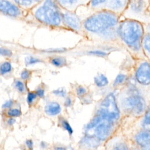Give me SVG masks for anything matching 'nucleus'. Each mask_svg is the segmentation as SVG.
Masks as SVG:
<instances>
[{
    "label": "nucleus",
    "instance_id": "ddd939ff",
    "mask_svg": "<svg viewBox=\"0 0 150 150\" xmlns=\"http://www.w3.org/2000/svg\"><path fill=\"white\" fill-rule=\"evenodd\" d=\"M100 143V139L94 137L86 136L81 141L80 144L82 146L87 148H94L97 147Z\"/></svg>",
    "mask_w": 150,
    "mask_h": 150
},
{
    "label": "nucleus",
    "instance_id": "20e7f679",
    "mask_svg": "<svg viewBox=\"0 0 150 150\" xmlns=\"http://www.w3.org/2000/svg\"><path fill=\"white\" fill-rule=\"evenodd\" d=\"M35 16L40 21L52 25H58L61 22L60 15L52 0H46L43 5L36 10Z\"/></svg>",
    "mask_w": 150,
    "mask_h": 150
},
{
    "label": "nucleus",
    "instance_id": "4be33fe9",
    "mask_svg": "<svg viewBox=\"0 0 150 150\" xmlns=\"http://www.w3.org/2000/svg\"><path fill=\"white\" fill-rule=\"evenodd\" d=\"M22 115V111L19 108H10L6 112V115L9 117H18Z\"/></svg>",
    "mask_w": 150,
    "mask_h": 150
},
{
    "label": "nucleus",
    "instance_id": "a878e982",
    "mask_svg": "<svg viewBox=\"0 0 150 150\" xmlns=\"http://www.w3.org/2000/svg\"><path fill=\"white\" fill-rule=\"evenodd\" d=\"M88 53L91 55H94V56H100V57H104L108 54V53L105 51H104L102 50H98V49L90 50L88 52Z\"/></svg>",
    "mask_w": 150,
    "mask_h": 150
},
{
    "label": "nucleus",
    "instance_id": "ea45409f",
    "mask_svg": "<svg viewBox=\"0 0 150 150\" xmlns=\"http://www.w3.org/2000/svg\"><path fill=\"white\" fill-rule=\"evenodd\" d=\"M15 122H16V120L13 117H10L7 120V124L9 125H12Z\"/></svg>",
    "mask_w": 150,
    "mask_h": 150
},
{
    "label": "nucleus",
    "instance_id": "aec40b11",
    "mask_svg": "<svg viewBox=\"0 0 150 150\" xmlns=\"http://www.w3.org/2000/svg\"><path fill=\"white\" fill-rule=\"evenodd\" d=\"M12 67L10 62H4L0 66V74L2 75L11 72L12 70Z\"/></svg>",
    "mask_w": 150,
    "mask_h": 150
},
{
    "label": "nucleus",
    "instance_id": "bb28decb",
    "mask_svg": "<svg viewBox=\"0 0 150 150\" xmlns=\"http://www.w3.org/2000/svg\"><path fill=\"white\" fill-rule=\"evenodd\" d=\"M54 95L60 97H64L66 95V90L64 87H60L56 90H54L52 92Z\"/></svg>",
    "mask_w": 150,
    "mask_h": 150
},
{
    "label": "nucleus",
    "instance_id": "dca6fc26",
    "mask_svg": "<svg viewBox=\"0 0 150 150\" xmlns=\"http://www.w3.org/2000/svg\"><path fill=\"white\" fill-rule=\"evenodd\" d=\"M94 83L98 87H102L108 83V79L103 74H98L94 79Z\"/></svg>",
    "mask_w": 150,
    "mask_h": 150
},
{
    "label": "nucleus",
    "instance_id": "0eeeda50",
    "mask_svg": "<svg viewBox=\"0 0 150 150\" xmlns=\"http://www.w3.org/2000/svg\"><path fill=\"white\" fill-rule=\"evenodd\" d=\"M137 81L144 85L150 84V63L146 61L140 63L135 73Z\"/></svg>",
    "mask_w": 150,
    "mask_h": 150
},
{
    "label": "nucleus",
    "instance_id": "cd10ccee",
    "mask_svg": "<svg viewBox=\"0 0 150 150\" xmlns=\"http://www.w3.org/2000/svg\"><path fill=\"white\" fill-rule=\"evenodd\" d=\"M76 94L78 97H82L87 93V90L82 86H79L76 88Z\"/></svg>",
    "mask_w": 150,
    "mask_h": 150
},
{
    "label": "nucleus",
    "instance_id": "b1692460",
    "mask_svg": "<svg viewBox=\"0 0 150 150\" xmlns=\"http://www.w3.org/2000/svg\"><path fill=\"white\" fill-rule=\"evenodd\" d=\"M14 87L20 93H23L25 90V86L24 83L19 80H16L14 81Z\"/></svg>",
    "mask_w": 150,
    "mask_h": 150
},
{
    "label": "nucleus",
    "instance_id": "6e6552de",
    "mask_svg": "<svg viewBox=\"0 0 150 150\" xmlns=\"http://www.w3.org/2000/svg\"><path fill=\"white\" fill-rule=\"evenodd\" d=\"M112 122L106 118H104L95 127L94 134L96 137L100 140L107 138L112 131Z\"/></svg>",
    "mask_w": 150,
    "mask_h": 150
},
{
    "label": "nucleus",
    "instance_id": "7c9ffc66",
    "mask_svg": "<svg viewBox=\"0 0 150 150\" xmlns=\"http://www.w3.org/2000/svg\"><path fill=\"white\" fill-rule=\"evenodd\" d=\"M30 75L31 72L29 70L27 69H24L21 73V78L22 80H27L30 78Z\"/></svg>",
    "mask_w": 150,
    "mask_h": 150
},
{
    "label": "nucleus",
    "instance_id": "473e14b6",
    "mask_svg": "<svg viewBox=\"0 0 150 150\" xmlns=\"http://www.w3.org/2000/svg\"><path fill=\"white\" fill-rule=\"evenodd\" d=\"M12 54V53L10 50L0 47V55L4 56H11Z\"/></svg>",
    "mask_w": 150,
    "mask_h": 150
},
{
    "label": "nucleus",
    "instance_id": "2eb2a0df",
    "mask_svg": "<svg viewBox=\"0 0 150 150\" xmlns=\"http://www.w3.org/2000/svg\"><path fill=\"white\" fill-rule=\"evenodd\" d=\"M142 50L150 54V33L145 32L142 40Z\"/></svg>",
    "mask_w": 150,
    "mask_h": 150
},
{
    "label": "nucleus",
    "instance_id": "6ab92c4d",
    "mask_svg": "<svg viewBox=\"0 0 150 150\" xmlns=\"http://www.w3.org/2000/svg\"><path fill=\"white\" fill-rule=\"evenodd\" d=\"M104 118L102 115L100 114H98L97 116H96L93 120H91V121L86 125V129L87 130H90L93 128H95L96 126L99 124Z\"/></svg>",
    "mask_w": 150,
    "mask_h": 150
},
{
    "label": "nucleus",
    "instance_id": "f257e3e1",
    "mask_svg": "<svg viewBox=\"0 0 150 150\" xmlns=\"http://www.w3.org/2000/svg\"><path fill=\"white\" fill-rule=\"evenodd\" d=\"M120 18V16L112 12L97 11L84 21V27L87 31L96 35L100 40L105 42H120L117 28Z\"/></svg>",
    "mask_w": 150,
    "mask_h": 150
},
{
    "label": "nucleus",
    "instance_id": "f8f14e48",
    "mask_svg": "<svg viewBox=\"0 0 150 150\" xmlns=\"http://www.w3.org/2000/svg\"><path fill=\"white\" fill-rule=\"evenodd\" d=\"M61 110L60 105L56 101L49 102L44 108L45 113L50 116H55L59 114Z\"/></svg>",
    "mask_w": 150,
    "mask_h": 150
},
{
    "label": "nucleus",
    "instance_id": "a211bd4d",
    "mask_svg": "<svg viewBox=\"0 0 150 150\" xmlns=\"http://www.w3.org/2000/svg\"><path fill=\"white\" fill-rule=\"evenodd\" d=\"M108 0H90V6L93 8H98V11L104 10Z\"/></svg>",
    "mask_w": 150,
    "mask_h": 150
},
{
    "label": "nucleus",
    "instance_id": "7ed1b4c3",
    "mask_svg": "<svg viewBox=\"0 0 150 150\" xmlns=\"http://www.w3.org/2000/svg\"><path fill=\"white\" fill-rule=\"evenodd\" d=\"M150 0H129L121 18L134 19L141 23L150 22L148 7Z\"/></svg>",
    "mask_w": 150,
    "mask_h": 150
},
{
    "label": "nucleus",
    "instance_id": "a19ab883",
    "mask_svg": "<svg viewBox=\"0 0 150 150\" xmlns=\"http://www.w3.org/2000/svg\"><path fill=\"white\" fill-rule=\"evenodd\" d=\"M54 150H66V148L63 146H56L55 147Z\"/></svg>",
    "mask_w": 150,
    "mask_h": 150
},
{
    "label": "nucleus",
    "instance_id": "f03ea898",
    "mask_svg": "<svg viewBox=\"0 0 150 150\" xmlns=\"http://www.w3.org/2000/svg\"><path fill=\"white\" fill-rule=\"evenodd\" d=\"M119 41L134 52L142 50V40L145 33L144 24L138 21L121 18L117 28Z\"/></svg>",
    "mask_w": 150,
    "mask_h": 150
},
{
    "label": "nucleus",
    "instance_id": "c85d7f7f",
    "mask_svg": "<svg viewBox=\"0 0 150 150\" xmlns=\"http://www.w3.org/2000/svg\"><path fill=\"white\" fill-rule=\"evenodd\" d=\"M37 95L36 94V93H33V92H29L28 95H27V98H26V101H27V103L30 105L32 104L35 100L36 98L37 97Z\"/></svg>",
    "mask_w": 150,
    "mask_h": 150
},
{
    "label": "nucleus",
    "instance_id": "9d476101",
    "mask_svg": "<svg viewBox=\"0 0 150 150\" xmlns=\"http://www.w3.org/2000/svg\"><path fill=\"white\" fill-rule=\"evenodd\" d=\"M0 11L11 16H18L21 13L19 9L16 5L6 0H0Z\"/></svg>",
    "mask_w": 150,
    "mask_h": 150
},
{
    "label": "nucleus",
    "instance_id": "412c9836",
    "mask_svg": "<svg viewBox=\"0 0 150 150\" xmlns=\"http://www.w3.org/2000/svg\"><path fill=\"white\" fill-rule=\"evenodd\" d=\"M60 124L62 127L64 129H65L66 131H67V132L69 133V135H72V134L73 133V128H71V127L70 125L69 122L66 120H65L64 118H62V119H60Z\"/></svg>",
    "mask_w": 150,
    "mask_h": 150
},
{
    "label": "nucleus",
    "instance_id": "c03bdc74",
    "mask_svg": "<svg viewBox=\"0 0 150 150\" xmlns=\"http://www.w3.org/2000/svg\"><path fill=\"white\" fill-rule=\"evenodd\" d=\"M148 13L150 15V1H149V7H148Z\"/></svg>",
    "mask_w": 150,
    "mask_h": 150
},
{
    "label": "nucleus",
    "instance_id": "58836bf2",
    "mask_svg": "<svg viewBox=\"0 0 150 150\" xmlns=\"http://www.w3.org/2000/svg\"><path fill=\"white\" fill-rule=\"evenodd\" d=\"M71 104H72V100H71V98L70 97H67L66 98L64 103V106L66 107H68L71 106Z\"/></svg>",
    "mask_w": 150,
    "mask_h": 150
},
{
    "label": "nucleus",
    "instance_id": "f3484780",
    "mask_svg": "<svg viewBox=\"0 0 150 150\" xmlns=\"http://www.w3.org/2000/svg\"><path fill=\"white\" fill-rule=\"evenodd\" d=\"M50 62L53 66L58 67L64 66L67 64L66 59L64 57L60 56H56L52 57L50 60Z\"/></svg>",
    "mask_w": 150,
    "mask_h": 150
},
{
    "label": "nucleus",
    "instance_id": "393cba45",
    "mask_svg": "<svg viewBox=\"0 0 150 150\" xmlns=\"http://www.w3.org/2000/svg\"><path fill=\"white\" fill-rule=\"evenodd\" d=\"M25 62L26 65H31V64H34L39 63L41 62V60L33 56H28L25 58Z\"/></svg>",
    "mask_w": 150,
    "mask_h": 150
},
{
    "label": "nucleus",
    "instance_id": "1a4fd4ad",
    "mask_svg": "<svg viewBox=\"0 0 150 150\" xmlns=\"http://www.w3.org/2000/svg\"><path fill=\"white\" fill-rule=\"evenodd\" d=\"M129 0H108L105 9L121 16L125 10Z\"/></svg>",
    "mask_w": 150,
    "mask_h": 150
},
{
    "label": "nucleus",
    "instance_id": "f704fd0d",
    "mask_svg": "<svg viewBox=\"0 0 150 150\" xmlns=\"http://www.w3.org/2000/svg\"><path fill=\"white\" fill-rule=\"evenodd\" d=\"M13 104V101L12 100H9L6 101L2 105V108H11Z\"/></svg>",
    "mask_w": 150,
    "mask_h": 150
},
{
    "label": "nucleus",
    "instance_id": "423d86ee",
    "mask_svg": "<svg viewBox=\"0 0 150 150\" xmlns=\"http://www.w3.org/2000/svg\"><path fill=\"white\" fill-rule=\"evenodd\" d=\"M124 106L135 114H140L145 109V102L141 96H133L127 98L124 101Z\"/></svg>",
    "mask_w": 150,
    "mask_h": 150
},
{
    "label": "nucleus",
    "instance_id": "e433bc0d",
    "mask_svg": "<svg viewBox=\"0 0 150 150\" xmlns=\"http://www.w3.org/2000/svg\"><path fill=\"white\" fill-rule=\"evenodd\" d=\"M36 95L39 98H43L45 96V90L42 88H38L35 91Z\"/></svg>",
    "mask_w": 150,
    "mask_h": 150
},
{
    "label": "nucleus",
    "instance_id": "c9c22d12",
    "mask_svg": "<svg viewBox=\"0 0 150 150\" xmlns=\"http://www.w3.org/2000/svg\"><path fill=\"white\" fill-rule=\"evenodd\" d=\"M58 1L63 5L70 6L74 3V0H58Z\"/></svg>",
    "mask_w": 150,
    "mask_h": 150
},
{
    "label": "nucleus",
    "instance_id": "39448f33",
    "mask_svg": "<svg viewBox=\"0 0 150 150\" xmlns=\"http://www.w3.org/2000/svg\"><path fill=\"white\" fill-rule=\"evenodd\" d=\"M98 114L111 121L118 118L120 111L113 94L107 95L102 101L98 111Z\"/></svg>",
    "mask_w": 150,
    "mask_h": 150
},
{
    "label": "nucleus",
    "instance_id": "4468645a",
    "mask_svg": "<svg viewBox=\"0 0 150 150\" xmlns=\"http://www.w3.org/2000/svg\"><path fill=\"white\" fill-rule=\"evenodd\" d=\"M136 141L139 145L144 146H150V133L141 132L136 136Z\"/></svg>",
    "mask_w": 150,
    "mask_h": 150
},
{
    "label": "nucleus",
    "instance_id": "9b49d317",
    "mask_svg": "<svg viewBox=\"0 0 150 150\" xmlns=\"http://www.w3.org/2000/svg\"><path fill=\"white\" fill-rule=\"evenodd\" d=\"M64 23L71 28L75 30H79L80 28V23L79 19L76 15L71 13H66L63 15Z\"/></svg>",
    "mask_w": 150,
    "mask_h": 150
},
{
    "label": "nucleus",
    "instance_id": "79ce46f5",
    "mask_svg": "<svg viewBox=\"0 0 150 150\" xmlns=\"http://www.w3.org/2000/svg\"><path fill=\"white\" fill-rule=\"evenodd\" d=\"M40 146L42 148H45L47 146V144L46 142H42L40 143Z\"/></svg>",
    "mask_w": 150,
    "mask_h": 150
},
{
    "label": "nucleus",
    "instance_id": "4c0bfd02",
    "mask_svg": "<svg viewBox=\"0 0 150 150\" xmlns=\"http://www.w3.org/2000/svg\"><path fill=\"white\" fill-rule=\"evenodd\" d=\"M25 144L29 150H32L33 148V142L32 139H26L25 141Z\"/></svg>",
    "mask_w": 150,
    "mask_h": 150
},
{
    "label": "nucleus",
    "instance_id": "72a5a7b5",
    "mask_svg": "<svg viewBox=\"0 0 150 150\" xmlns=\"http://www.w3.org/2000/svg\"><path fill=\"white\" fill-rule=\"evenodd\" d=\"M14 1L19 5H21L23 6H28L32 4L33 0H14Z\"/></svg>",
    "mask_w": 150,
    "mask_h": 150
},
{
    "label": "nucleus",
    "instance_id": "37998d69",
    "mask_svg": "<svg viewBox=\"0 0 150 150\" xmlns=\"http://www.w3.org/2000/svg\"><path fill=\"white\" fill-rule=\"evenodd\" d=\"M145 150H150V146H146Z\"/></svg>",
    "mask_w": 150,
    "mask_h": 150
},
{
    "label": "nucleus",
    "instance_id": "a18cd8bd",
    "mask_svg": "<svg viewBox=\"0 0 150 150\" xmlns=\"http://www.w3.org/2000/svg\"><path fill=\"white\" fill-rule=\"evenodd\" d=\"M35 1H40V0H35Z\"/></svg>",
    "mask_w": 150,
    "mask_h": 150
},
{
    "label": "nucleus",
    "instance_id": "c756f323",
    "mask_svg": "<svg viewBox=\"0 0 150 150\" xmlns=\"http://www.w3.org/2000/svg\"><path fill=\"white\" fill-rule=\"evenodd\" d=\"M112 150H128V148L124 143L119 142L114 145Z\"/></svg>",
    "mask_w": 150,
    "mask_h": 150
},
{
    "label": "nucleus",
    "instance_id": "2f4dec72",
    "mask_svg": "<svg viewBox=\"0 0 150 150\" xmlns=\"http://www.w3.org/2000/svg\"><path fill=\"white\" fill-rule=\"evenodd\" d=\"M126 76L123 74H119L117 77L115 78V80L114 81V84L118 85L119 84L122 83L125 79Z\"/></svg>",
    "mask_w": 150,
    "mask_h": 150
},
{
    "label": "nucleus",
    "instance_id": "5701e85b",
    "mask_svg": "<svg viewBox=\"0 0 150 150\" xmlns=\"http://www.w3.org/2000/svg\"><path fill=\"white\" fill-rule=\"evenodd\" d=\"M142 125L146 130L150 131V108L145 115Z\"/></svg>",
    "mask_w": 150,
    "mask_h": 150
}]
</instances>
